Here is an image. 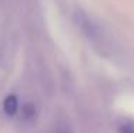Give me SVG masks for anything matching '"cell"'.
Masks as SVG:
<instances>
[{"instance_id": "6da1fadb", "label": "cell", "mask_w": 134, "mask_h": 133, "mask_svg": "<svg viewBox=\"0 0 134 133\" xmlns=\"http://www.w3.org/2000/svg\"><path fill=\"white\" fill-rule=\"evenodd\" d=\"M19 109V102H17V97L13 96V94H9L7 97L4 99L3 102V110H4L6 115L9 116H13Z\"/></svg>"}, {"instance_id": "3957f363", "label": "cell", "mask_w": 134, "mask_h": 133, "mask_svg": "<svg viewBox=\"0 0 134 133\" xmlns=\"http://www.w3.org/2000/svg\"><path fill=\"white\" fill-rule=\"evenodd\" d=\"M119 133H134V120H123L119 126Z\"/></svg>"}, {"instance_id": "7a4b0ae2", "label": "cell", "mask_w": 134, "mask_h": 133, "mask_svg": "<svg viewBox=\"0 0 134 133\" xmlns=\"http://www.w3.org/2000/svg\"><path fill=\"white\" fill-rule=\"evenodd\" d=\"M36 116H37V110L33 103H24L21 106V118L26 122H33L36 119Z\"/></svg>"}]
</instances>
